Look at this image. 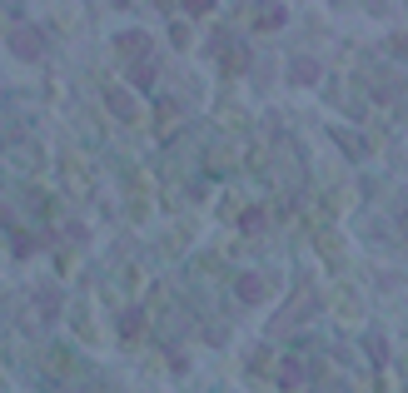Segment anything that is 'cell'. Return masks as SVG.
Masks as SVG:
<instances>
[{"instance_id":"6da1fadb","label":"cell","mask_w":408,"mask_h":393,"mask_svg":"<svg viewBox=\"0 0 408 393\" xmlns=\"http://www.w3.org/2000/svg\"><path fill=\"white\" fill-rule=\"evenodd\" d=\"M11 50L20 55V60H35V55L45 50V40H40L35 25H15V30H11Z\"/></svg>"},{"instance_id":"7a4b0ae2","label":"cell","mask_w":408,"mask_h":393,"mask_svg":"<svg viewBox=\"0 0 408 393\" xmlns=\"http://www.w3.org/2000/svg\"><path fill=\"white\" fill-rule=\"evenodd\" d=\"M235 294H239L244 304H264V299H269V279H259V274H239Z\"/></svg>"},{"instance_id":"3957f363","label":"cell","mask_w":408,"mask_h":393,"mask_svg":"<svg viewBox=\"0 0 408 393\" xmlns=\"http://www.w3.org/2000/svg\"><path fill=\"white\" fill-rule=\"evenodd\" d=\"M289 75H294L299 85H314V80H319V60H309V55H294V65H289Z\"/></svg>"},{"instance_id":"277c9868","label":"cell","mask_w":408,"mask_h":393,"mask_svg":"<svg viewBox=\"0 0 408 393\" xmlns=\"http://www.w3.org/2000/svg\"><path fill=\"white\" fill-rule=\"evenodd\" d=\"M299 383H304L299 359H284V364H279V388H299Z\"/></svg>"},{"instance_id":"5b68a950","label":"cell","mask_w":408,"mask_h":393,"mask_svg":"<svg viewBox=\"0 0 408 393\" xmlns=\"http://www.w3.org/2000/svg\"><path fill=\"white\" fill-rule=\"evenodd\" d=\"M329 135H334V140H338V145H343L348 154H354V159H364V154H369V145H364V135H348V130H329Z\"/></svg>"},{"instance_id":"8992f818","label":"cell","mask_w":408,"mask_h":393,"mask_svg":"<svg viewBox=\"0 0 408 393\" xmlns=\"http://www.w3.org/2000/svg\"><path fill=\"white\" fill-rule=\"evenodd\" d=\"M120 50H125V55H145V50H150L145 30H125V35H120Z\"/></svg>"},{"instance_id":"52a82bcc","label":"cell","mask_w":408,"mask_h":393,"mask_svg":"<svg viewBox=\"0 0 408 393\" xmlns=\"http://www.w3.org/2000/svg\"><path fill=\"white\" fill-rule=\"evenodd\" d=\"M140 328H145V314H140V309H125V319H120V333H125V339H135Z\"/></svg>"},{"instance_id":"ba28073f","label":"cell","mask_w":408,"mask_h":393,"mask_svg":"<svg viewBox=\"0 0 408 393\" xmlns=\"http://www.w3.org/2000/svg\"><path fill=\"white\" fill-rule=\"evenodd\" d=\"M239 229H244V234H259V229H264V209H244V214H239Z\"/></svg>"},{"instance_id":"9c48e42d","label":"cell","mask_w":408,"mask_h":393,"mask_svg":"<svg viewBox=\"0 0 408 393\" xmlns=\"http://www.w3.org/2000/svg\"><path fill=\"white\" fill-rule=\"evenodd\" d=\"M110 105H114V115H120V120H130V115H135V105H130V95H120V90L110 95Z\"/></svg>"},{"instance_id":"30bf717a","label":"cell","mask_w":408,"mask_h":393,"mask_svg":"<svg viewBox=\"0 0 408 393\" xmlns=\"http://www.w3.org/2000/svg\"><path fill=\"white\" fill-rule=\"evenodd\" d=\"M130 80H135V85H140V90H150V65H145V60H140V65H135V70H130Z\"/></svg>"},{"instance_id":"8fae6325","label":"cell","mask_w":408,"mask_h":393,"mask_svg":"<svg viewBox=\"0 0 408 393\" xmlns=\"http://www.w3.org/2000/svg\"><path fill=\"white\" fill-rule=\"evenodd\" d=\"M185 11H190V15H209V11H214V0H185Z\"/></svg>"}]
</instances>
